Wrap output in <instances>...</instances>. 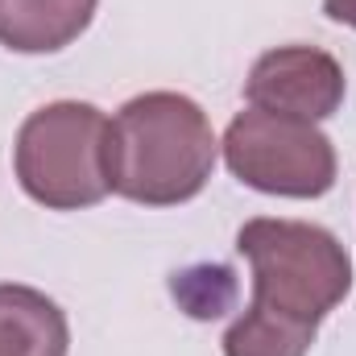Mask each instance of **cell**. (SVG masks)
I'll list each match as a JSON object with an SVG mask.
<instances>
[{"mask_svg": "<svg viewBox=\"0 0 356 356\" xmlns=\"http://www.w3.org/2000/svg\"><path fill=\"white\" fill-rule=\"evenodd\" d=\"M253 298L224 332V356H307L319 323L348 298L353 257L319 224L257 216L236 232Z\"/></svg>", "mask_w": 356, "mask_h": 356, "instance_id": "cell-1", "label": "cell"}, {"mask_svg": "<svg viewBox=\"0 0 356 356\" xmlns=\"http://www.w3.org/2000/svg\"><path fill=\"white\" fill-rule=\"evenodd\" d=\"M344 67L319 50V46H277L266 50L249 79H245V99L249 108L277 112V116H294V120H327L340 112L344 104Z\"/></svg>", "mask_w": 356, "mask_h": 356, "instance_id": "cell-5", "label": "cell"}, {"mask_svg": "<svg viewBox=\"0 0 356 356\" xmlns=\"http://www.w3.org/2000/svg\"><path fill=\"white\" fill-rule=\"evenodd\" d=\"M21 191L50 211L95 207L108 191V116L88 99H54L25 116L13 145Z\"/></svg>", "mask_w": 356, "mask_h": 356, "instance_id": "cell-3", "label": "cell"}, {"mask_svg": "<svg viewBox=\"0 0 356 356\" xmlns=\"http://www.w3.org/2000/svg\"><path fill=\"white\" fill-rule=\"evenodd\" d=\"M220 141L182 91H145L108 120V191L141 207H178L216 170Z\"/></svg>", "mask_w": 356, "mask_h": 356, "instance_id": "cell-2", "label": "cell"}, {"mask_svg": "<svg viewBox=\"0 0 356 356\" xmlns=\"http://www.w3.org/2000/svg\"><path fill=\"white\" fill-rule=\"evenodd\" d=\"M99 0H0V46L13 54H54L88 33Z\"/></svg>", "mask_w": 356, "mask_h": 356, "instance_id": "cell-6", "label": "cell"}, {"mask_svg": "<svg viewBox=\"0 0 356 356\" xmlns=\"http://www.w3.org/2000/svg\"><path fill=\"white\" fill-rule=\"evenodd\" d=\"M220 154L232 178L261 195L282 199H319L336 186V145L332 137L294 116H277L261 108H245L224 129Z\"/></svg>", "mask_w": 356, "mask_h": 356, "instance_id": "cell-4", "label": "cell"}, {"mask_svg": "<svg viewBox=\"0 0 356 356\" xmlns=\"http://www.w3.org/2000/svg\"><path fill=\"white\" fill-rule=\"evenodd\" d=\"M323 13H327V21L356 29V0H323Z\"/></svg>", "mask_w": 356, "mask_h": 356, "instance_id": "cell-8", "label": "cell"}, {"mask_svg": "<svg viewBox=\"0 0 356 356\" xmlns=\"http://www.w3.org/2000/svg\"><path fill=\"white\" fill-rule=\"evenodd\" d=\"M71 323L63 307L21 282H0V356H67Z\"/></svg>", "mask_w": 356, "mask_h": 356, "instance_id": "cell-7", "label": "cell"}]
</instances>
